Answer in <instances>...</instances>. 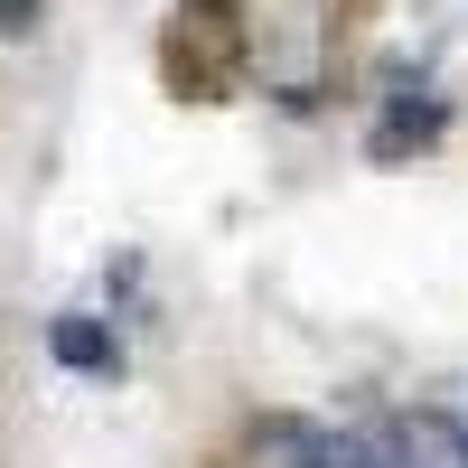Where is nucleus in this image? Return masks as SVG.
<instances>
[{
	"label": "nucleus",
	"instance_id": "1",
	"mask_svg": "<svg viewBox=\"0 0 468 468\" xmlns=\"http://www.w3.org/2000/svg\"><path fill=\"white\" fill-rule=\"evenodd\" d=\"M394 468H468V431L450 412H412L394 431Z\"/></svg>",
	"mask_w": 468,
	"mask_h": 468
},
{
	"label": "nucleus",
	"instance_id": "2",
	"mask_svg": "<svg viewBox=\"0 0 468 468\" xmlns=\"http://www.w3.org/2000/svg\"><path fill=\"white\" fill-rule=\"evenodd\" d=\"M57 356H66V366H112V337H103L94 319H57Z\"/></svg>",
	"mask_w": 468,
	"mask_h": 468
},
{
	"label": "nucleus",
	"instance_id": "3",
	"mask_svg": "<svg viewBox=\"0 0 468 468\" xmlns=\"http://www.w3.org/2000/svg\"><path fill=\"white\" fill-rule=\"evenodd\" d=\"M37 19V0H0V28H28Z\"/></svg>",
	"mask_w": 468,
	"mask_h": 468
}]
</instances>
